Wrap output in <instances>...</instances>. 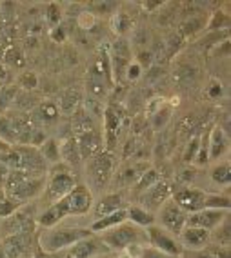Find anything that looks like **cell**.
<instances>
[{"label": "cell", "mask_w": 231, "mask_h": 258, "mask_svg": "<svg viewBox=\"0 0 231 258\" xmlns=\"http://www.w3.org/2000/svg\"><path fill=\"white\" fill-rule=\"evenodd\" d=\"M227 24H229L227 15L224 13V11H215V13H213V20H209L208 28L209 29H220V26L224 28V26H227Z\"/></svg>", "instance_id": "44"}, {"label": "cell", "mask_w": 231, "mask_h": 258, "mask_svg": "<svg viewBox=\"0 0 231 258\" xmlns=\"http://www.w3.org/2000/svg\"><path fill=\"white\" fill-rule=\"evenodd\" d=\"M139 258H181V256H173V254H167L164 251H160V249L151 247V245H144L140 249Z\"/></svg>", "instance_id": "42"}, {"label": "cell", "mask_w": 231, "mask_h": 258, "mask_svg": "<svg viewBox=\"0 0 231 258\" xmlns=\"http://www.w3.org/2000/svg\"><path fill=\"white\" fill-rule=\"evenodd\" d=\"M38 151H40L42 158H44V162L47 164V167H55L62 162L61 144H59V140L56 139H46L44 140V144L38 148Z\"/></svg>", "instance_id": "25"}, {"label": "cell", "mask_w": 231, "mask_h": 258, "mask_svg": "<svg viewBox=\"0 0 231 258\" xmlns=\"http://www.w3.org/2000/svg\"><path fill=\"white\" fill-rule=\"evenodd\" d=\"M0 140L8 146H17V135H15V129H13V124H11L10 116L6 115H0Z\"/></svg>", "instance_id": "32"}, {"label": "cell", "mask_w": 231, "mask_h": 258, "mask_svg": "<svg viewBox=\"0 0 231 258\" xmlns=\"http://www.w3.org/2000/svg\"><path fill=\"white\" fill-rule=\"evenodd\" d=\"M171 118V107L166 106L164 102H158L157 107L149 109V122H151L153 129H162L167 124V120Z\"/></svg>", "instance_id": "28"}, {"label": "cell", "mask_w": 231, "mask_h": 258, "mask_svg": "<svg viewBox=\"0 0 231 258\" xmlns=\"http://www.w3.org/2000/svg\"><path fill=\"white\" fill-rule=\"evenodd\" d=\"M61 158L71 171L79 169V167L82 166L84 160H82V157H80L79 144H77L75 137H70V139H66L64 142L61 144Z\"/></svg>", "instance_id": "23"}, {"label": "cell", "mask_w": 231, "mask_h": 258, "mask_svg": "<svg viewBox=\"0 0 231 258\" xmlns=\"http://www.w3.org/2000/svg\"><path fill=\"white\" fill-rule=\"evenodd\" d=\"M0 11H2V6H0Z\"/></svg>", "instance_id": "55"}, {"label": "cell", "mask_w": 231, "mask_h": 258, "mask_svg": "<svg viewBox=\"0 0 231 258\" xmlns=\"http://www.w3.org/2000/svg\"><path fill=\"white\" fill-rule=\"evenodd\" d=\"M208 97L211 98V100H217V98L222 97V93H224V88H222L220 82H211L208 86Z\"/></svg>", "instance_id": "48"}, {"label": "cell", "mask_w": 231, "mask_h": 258, "mask_svg": "<svg viewBox=\"0 0 231 258\" xmlns=\"http://www.w3.org/2000/svg\"><path fill=\"white\" fill-rule=\"evenodd\" d=\"M20 56L22 55H20V51L17 47H10V49L6 51V62H10L15 68H22L24 66V60Z\"/></svg>", "instance_id": "46"}, {"label": "cell", "mask_w": 231, "mask_h": 258, "mask_svg": "<svg viewBox=\"0 0 231 258\" xmlns=\"http://www.w3.org/2000/svg\"><path fill=\"white\" fill-rule=\"evenodd\" d=\"M107 56H109V68H111V75H113V82L124 79L126 68L133 60L131 44L124 37H119L111 44L109 49H107Z\"/></svg>", "instance_id": "8"}, {"label": "cell", "mask_w": 231, "mask_h": 258, "mask_svg": "<svg viewBox=\"0 0 231 258\" xmlns=\"http://www.w3.org/2000/svg\"><path fill=\"white\" fill-rule=\"evenodd\" d=\"M199 148H200V137H193L184 149V162L186 164H193L195 158H197V153H199Z\"/></svg>", "instance_id": "40"}, {"label": "cell", "mask_w": 231, "mask_h": 258, "mask_svg": "<svg viewBox=\"0 0 231 258\" xmlns=\"http://www.w3.org/2000/svg\"><path fill=\"white\" fill-rule=\"evenodd\" d=\"M44 187H46V176H31L22 169H13L10 171L6 180L4 193L6 197L24 206L29 200L40 197L44 193Z\"/></svg>", "instance_id": "1"}, {"label": "cell", "mask_w": 231, "mask_h": 258, "mask_svg": "<svg viewBox=\"0 0 231 258\" xmlns=\"http://www.w3.org/2000/svg\"><path fill=\"white\" fill-rule=\"evenodd\" d=\"M135 62H137L142 70H148L149 66L153 64V53L148 49H140L139 53H137V60H135Z\"/></svg>", "instance_id": "47"}, {"label": "cell", "mask_w": 231, "mask_h": 258, "mask_svg": "<svg viewBox=\"0 0 231 258\" xmlns=\"http://www.w3.org/2000/svg\"><path fill=\"white\" fill-rule=\"evenodd\" d=\"M59 116H61V109H59L56 104H53V102H42V104H38L35 107L33 118L38 120L44 125H49V124H55L56 120H59Z\"/></svg>", "instance_id": "26"}, {"label": "cell", "mask_w": 231, "mask_h": 258, "mask_svg": "<svg viewBox=\"0 0 231 258\" xmlns=\"http://www.w3.org/2000/svg\"><path fill=\"white\" fill-rule=\"evenodd\" d=\"M10 171H11L10 167L0 162V187H2V189H4V184H6V180H8V175H10Z\"/></svg>", "instance_id": "50"}, {"label": "cell", "mask_w": 231, "mask_h": 258, "mask_svg": "<svg viewBox=\"0 0 231 258\" xmlns=\"http://www.w3.org/2000/svg\"><path fill=\"white\" fill-rule=\"evenodd\" d=\"M80 100H82L80 93L77 91V89H70V91L64 93L59 109H61V113H64V115H73V113H77V107H79Z\"/></svg>", "instance_id": "29"}, {"label": "cell", "mask_w": 231, "mask_h": 258, "mask_svg": "<svg viewBox=\"0 0 231 258\" xmlns=\"http://www.w3.org/2000/svg\"><path fill=\"white\" fill-rule=\"evenodd\" d=\"M17 84H19V88L26 89V91H31L38 86V77L33 71H24L17 77Z\"/></svg>", "instance_id": "39"}, {"label": "cell", "mask_w": 231, "mask_h": 258, "mask_svg": "<svg viewBox=\"0 0 231 258\" xmlns=\"http://www.w3.org/2000/svg\"><path fill=\"white\" fill-rule=\"evenodd\" d=\"M77 184H79V182L75 178L73 171L66 166V164L64 166L59 164V166L51 167L49 175L46 176V187H44V193H42L44 199L47 200V206L59 202V200H62L64 197H68V195L71 193V189Z\"/></svg>", "instance_id": "5"}, {"label": "cell", "mask_w": 231, "mask_h": 258, "mask_svg": "<svg viewBox=\"0 0 231 258\" xmlns=\"http://www.w3.org/2000/svg\"><path fill=\"white\" fill-rule=\"evenodd\" d=\"M211 180L215 182L217 185H229L231 182V167H229V162L224 160V162H218L217 166H213L211 169Z\"/></svg>", "instance_id": "30"}, {"label": "cell", "mask_w": 231, "mask_h": 258, "mask_svg": "<svg viewBox=\"0 0 231 258\" xmlns=\"http://www.w3.org/2000/svg\"><path fill=\"white\" fill-rule=\"evenodd\" d=\"M171 199L175 200L177 206L184 209L188 215L197 213L204 209V199H206V191L197 187H179L171 193Z\"/></svg>", "instance_id": "12"}, {"label": "cell", "mask_w": 231, "mask_h": 258, "mask_svg": "<svg viewBox=\"0 0 231 258\" xmlns=\"http://www.w3.org/2000/svg\"><path fill=\"white\" fill-rule=\"evenodd\" d=\"M131 26H133V20L128 13H122V11H117L113 17H111V29L119 35V37H124L126 33L130 31Z\"/></svg>", "instance_id": "31"}, {"label": "cell", "mask_w": 231, "mask_h": 258, "mask_svg": "<svg viewBox=\"0 0 231 258\" xmlns=\"http://www.w3.org/2000/svg\"><path fill=\"white\" fill-rule=\"evenodd\" d=\"M113 88V75L109 68V56L98 55V58L89 66L86 73V89H88L89 98L102 102Z\"/></svg>", "instance_id": "4"}, {"label": "cell", "mask_w": 231, "mask_h": 258, "mask_svg": "<svg viewBox=\"0 0 231 258\" xmlns=\"http://www.w3.org/2000/svg\"><path fill=\"white\" fill-rule=\"evenodd\" d=\"M186 222H188V213L179 208L173 199H167L157 209V215H155V224L160 226L162 229H166L171 235H175L177 238L186 227Z\"/></svg>", "instance_id": "7"}, {"label": "cell", "mask_w": 231, "mask_h": 258, "mask_svg": "<svg viewBox=\"0 0 231 258\" xmlns=\"http://www.w3.org/2000/svg\"><path fill=\"white\" fill-rule=\"evenodd\" d=\"M4 197H6V193H4V189L0 187V202H2V200H4Z\"/></svg>", "instance_id": "53"}, {"label": "cell", "mask_w": 231, "mask_h": 258, "mask_svg": "<svg viewBox=\"0 0 231 258\" xmlns=\"http://www.w3.org/2000/svg\"><path fill=\"white\" fill-rule=\"evenodd\" d=\"M0 258H8V254L4 253V249L0 247Z\"/></svg>", "instance_id": "54"}, {"label": "cell", "mask_w": 231, "mask_h": 258, "mask_svg": "<svg viewBox=\"0 0 231 258\" xmlns=\"http://www.w3.org/2000/svg\"><path fill=\"white\" fill-rule=\"evenodd\" d=\"M204 208L206 209H224V211H229L231 202L227 195L220 193H206V199H204Z\"/></svg>", "instance_id": "33"}, {"label": "cell", "mask_w": 231, "mask_h": 258, "mask_svg": "<svg viewBox=\"0 0 231 258\" xmlns=\"http://www.w3.org/2000/svg\"><path fill=\"white\" fill-rule=\"evenodd\" d=\"M171 193H173V189L169 187L166 180H158L157 184L142 191V208H146L148 211H157L167 199H171Z\"/></svg>", "instance_id": "15"}, {"label": "cell", "mask_w": 231, "mask_h": 258, "mask_svg": "<svg viewBox=\"0 0 231 258\" xmlns=\"http://www.w3.org/2000/svg\"><path fill=\"white\" fill-rule=\"evenodd\" d=\"M20 208H22V206H20L19 202H15L10 197H4V200L0 202V220H6V218L13 217Z\"/></svg>", "instance_id": "38"}, {"label": "cell", "mask_w": 231, "mask_h": 258, "mask_svg": "<svg viewBox=\"0 0 231 258\" xmlns=\"http://www.w3.org/2000/svg\"><path fill=\"white\" fill-rule=\"evenodd\" d=\"M20 155V169L26 171L31 176H46L47 175V164L42 158L40 151L33 146H13Z\"/></svg>", "instance_id": "11"}, {"label": "cell", "mask_w": 231, "mask_h": 258, "mask_svg": "<svg viewBox=\"0 0 231 258\" xmlns=\"http://www.w3.org/2000/svg\"><path fill=\"white\" fill-rule=\"evenodd\" d=\"M77 144H79L80 149V157L86 162L88 158H91L95 153H98L102 149V137L97 131V127H89L84 129V131H79V133L73 135Z\"/></svg>", "instance_id": "16"}, {"label": "cell", "mask_w": 231, "mask_h": 258, "mask_svg": "<svg viewBox=\"0 0 231 258\" xmlns=\"http://www.w3.org/2000/svg\"><path fill=\"white\" fill-rule=\"evenodd\" d=\"M126 220H128V213H126V209H119V211L109 213V215H106V217L95 218V222L89 226V231H91L93 235H100V233L111 229V227L119 226V224H122V222H126Z\"/></svg>", "instance_id": "24"}, {"label": "cell", "mask_w": 231, "mask_h": 258, "mask_svg": "<svg viewBox=\"0 0 231 258\" xmlns=\"http://www.w3.org/2000/svg\"><path fill=\"white\" fill-rule=\"evenodd\" d=\"M46 20L49 24L51 28H56V26H61L62 22V8L61 4H56V2H49L46 6Z\"/></svg>", "instance_id": "37"}, {"label": "cell", "mask_w": 231, "mask_h": 258, "mask_svg": "<svg viewBox=\"0 0 231 258\" xmlns=\"http://www.w3.org/2000/svg\"><path fill=\"white\" fill-rule=\"evenodd\" d=\"M181 258H182V256H181Z\"/></svg>", "instance_id": "56"}, {"label": "cell", "mask_w": 231, "mask_h": 258, "mask_svg": "<svg viewBox=\"0 0 231 258\" xmlns=\"http://www.w3.org/2000/svg\"><path fill=\"white\" fill-rule=\"evenodd\" d=\"M91 8L97 15H111L113 17L119 10V4L117 2H95V4H91Z\"/></svg>", "instance_id": "41"}, {"label": "cell", "mask_w": 231, "mask_h": 258, "mask_svg": "<svg viewBox=\"0 0 231 258\" xmlns=\"http://www.w3.org/2000/svg\"><path fill=\"white\" fill-rule=\"evenodd\" d=\"M86 175H88V182L91 184L93 189H102L109 182L111 175H113V157L106 149H100L95 153L91 158L86 160Z\"/></svg>", "instance_id": "6"}, {"label": "cell", "mask_w": 231, "mask_h": 258, "mask_svg": "<svg viewBox=\"0 0 231 258\" xmlns=\"http://www.w3.org/2000/svg\"><path fill=\"white\" fill-rule=\"evenodd\" d=\"M55 254L56 253H46V251H42L38 245H37V249H35V258H56Z\"/></svg>", "instance_id": "51"}, {"label": "cell", "mask_w": 231, "mask_h": 258, "mask_svg": "<svg viewBox=\"0 0 231 258\" xmlns=\"http://www.w3.org/2000/svg\"><path fill=\"white\" fill-rule=\"evenodd\" d=\"M66 199V204H68V211H70V217L75 215V217H80V215H86L93 209V204H95V195L89 189L88 184H77L71 193Z\"/></svg>", "instance_id": "10"}, {"label": "cell", "mask_w": 231, "mask_h": 258, "mask_svg": "<svg viewBox=\"0 0 231 258\" xmlns=\"http://www.w3.org/2000/svg\"><path fill=\"white\" fill-rule=\"evenodd\" d=\"M122 120L121 115L117 113L113 107H107L104 111V139H106V151L111 153V149L115 148V144L119 142V133H121Z\"/></svg>", "instance_id": "21"}, {"label": "cell", "mask_w": 231, "mask_h": 258, "mask_svg": "<svg viewBox=\"0 0 231 258\" xmlns=\"http://www.w3.org/2000/svg\"><path fill=\"white\" fill-rule=\"evenodd\" d=\"M158 180H160V176H158V173L155 169L144 171L142 175H140V178L135 182V189L142 193V191H146L148 187H151L153 184H157Z\"/></svg>", "instance_id": "36"}, {"label": "cell", "mask_w": 231, "mask_h": 258, "mask_svg": "<svg viewBox=\"0 0 231 258\" xmlns=\"http://www.w3.org/2000/svg\"><path fill=\"white\" fill-rule=\"evenodd\" d=\"M199 26H206V22H204L202 19H191V20H188L186 24H182V28H181V35L182 37H188V35H193V33H197L199 31Z\"/></svg>", "instance_id": "43"}, {"label": "cell", "mask_w": 231, "mask_h": 258, "mask_svg": "<svg viewBox=\"0 0 231 258\" xmlns=\"http://www.w3.org/2000/svg\"><path fill=\"white\" fill-rule=\"evenodd\" d=\"M89 235V227H47L38 233L37 245L46 253H61Z\"/></svg>", "instance_id": "2"}, {"label": "cell", "mask_w": 231, "mask_h": 258, "mask_svg": "<svg viewBox=\"0 0 231 258\" xmlns=\"http://www.w3.org/2000/svg\"><path fill=\"white\" fill-rule=\"evenodd\" d=\"M104 253H109V249L106 247V244L97 235L86 236V238L79 240L77 244L70 247L71 258H95Z\"/></svg>", "instance_id": "14"}, {"label": "cell", "mask_w": 231, "mask_h": 258, "mask_svg": "<svg viewBox=\"0 0 231 258\" xmlns=\"http://www.w3.org/2000/svg\"><path fill=\"white\" fill-rule=\"evenodd\" d=\"M126 213H128V220L131 224L144 227V229L155 224V215L151 211H148L146 208H142V206H131L130 209H126Z\"/></svg>", "instance_id": "27"}, {"label": "cell", "mask_w": 231, "mask_h": 258, "mask_svg": "<svg viewBox=\"0 0 231 258\" xmlns=\"http://www.w3.org/2000/svg\"><path fill=\"white\" fill-rule=\"evenodd\" d=\"M17 97H19L17 86H8V84H6V86H0V113H6L8 107H10L11 104H15Z\"/></svg>", "instance_id": "34"}, {"label": "cell", "mask_w": 231, "mask_h": 258, "mask_svg": "<svg viewBox=\"0 0 231 258\" xmlns=\"http://www.w3.org/2000/svg\"><path fill=\"white\" fill-rule=\"evenodd\" d=\"M100 240L106 244L109 251H128L130 247L135 245H148V236H146V229L131 224L130 220L122 222L119 226L111 227V229L100 233Z\"/></svg>", "instance_id": "3"}, {"label": "cell", "mask_w": 231, "mask_h": 258, "mask_svg": "<svg viewBox=\"0 0 231 258\" xmlns=\"http://www.w3.org/2000/svg\"><path fill=\"white\" fill-rule=\"evenodd\" d=\"M179 242H181L184 251H199V249L206 247L211 242L209 240V231L202 229V227L195 226H186L179 235Z\"/></svg>", "instance_id": "17"}, {"label": "cell", "mask_w": 231, "mask_h": 258, "mask_svg": "<svg viewBox=\"0 0 231 258\" xmlns=\"http://www.w3.org/2000/svg\"><path fill=\"white\" fill-rule=\"evenodd\" d=\"M229 217V211H224V209H200L197 213H191L188 215V222L186 226H195V227H202V229L213 231L217 226H220L222 222Z\"/></svg>", "instance_id": "13"}, {"label": "cell", "mask_w": 231, "mask_h": 258, "mask_svg": "<svg viewBox=\"0 0 231 258\" xmlns=\"http://www.w3.org/2000/svg\"><path fill=\"white\" fill-rule=\"evenodd\" d=\"M119 209H124V200H122V195H119V193H107V195H104L98 202L93 204L95 218L106 217V215L119 211Z\"/></svg>", "instance_id": "22"}, {"label": "cell", "mask_w": 231, "mask_h": 258, "mask_svg": "<svg viewBox=\"0 0 231 258\" xmlns=\"http://www.w3.org/2000/svg\"><path fill=\"white\" fill-rule=\"evenodd\" d=\"M95 258H115V254H111V253H104V254H98V256Z\"/></svg>", "instance_id": "52"}, {"label": "cell", "mask_w": 231, "mask_h": 258, "mask_svg": "<svg viewBox=\"0 0 231 258\" xmlns=\"http://www.w3.org/2000/svg\"><path fill=\"white\" fill-rule=\"evenodd\" d=\"M229 148V139H227L226 129L222 125H213L208 133V149H209V162L211 160H220Z\"/></svg>", "instance_id": "20"}, {"label": "cell", "mask_w": 231, "mask_h": 258, "mask_svg": "<svg viewBox=\"0 0 231 258\" xmlns=\"http://www.w3.org/2000/svg\"><path fill=\"white\" fill-rule=\"evenodd\" d=\"M68 217H70L68 204H66V199H62V200H59V202L47 206V208L37 217V224L42 229H47V227L59 226V224Z\"/></svg>", "instance_id": "19"}, {"label": "cell", "mask_w": 231, "mask_h": 258, "mask_svg": "<svg viewBox=\"0 0 231 258\" xmlns=\"http://www.w3.org/2000/svg\"><path fill=\"white\" fill-rule=\"evenodd\" d=\"M142 68H140L139 64H137V62H135V60H131V64L128 66V68H126V73H124V77L128 80H130V82H135V80H139L140 77H142Z\"/></svg>", "instance_id": "45"}, {"label": "cell", "mask_w": 231, "mask_h": 258, "mask_svg": "<svg viewBox=\"0 0 231 258\" xmlns=\"http://www.w3.org/2000/svg\"><path fill=\"white\" fill-rule=\"evenodd\" d=\"M146 236H148V244L155 249H160L164 253L173 254V256H181L182 254V245L175 235L167 233L166 229H162L160 226L153 224V226L146 227Z\"/></svg>", "instance_id": "9"}, {"label": "cell", "mask_w": 231, "mask_h": 258, "mask_svg": "<svg viewBox=\"0 0 231 258\" xmlns=\"http://www.w3.org/2000/svg\"><path fill=\"white\" fill-rule=\"evenodd\" d=\"M31 235H6L0 247L4 249L8 258H28L31 251Z\"/></svg>", "instance_id": "18"}, {"label": "cell", "mask_w": 231, "mask_h": 258, "mask_svg": "<svg viewBox=\"0 0 231 258\" xmlns=\"http://www.w3.org/2000/svg\"><path fill=\"white\" fill-rule=\"evenodd\" d=\"M209 240H215L217 245H229V217L217 226L213 231H209Z\"/></svg>", "instance_id": "35"}, {"label": "cell", "mask_w": 231, "mask_h": 258, "mask_svg": "<svg viewBox=\"0 0 231 258\" xmlns=\"http://www.w3.org/2000/svg\"><path fill=\"white\" fill-rule=\"evenodd\" d=\"M49 37H51V40H53V42H64L68 35H66V29L62 28V26H56V28H51Z\"/></svg>", "instance_id": "49"}]
</instances>
